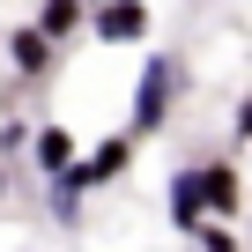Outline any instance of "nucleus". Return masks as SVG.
Returning <instances> with one entry per match:
<instances>
[{"instance_id": "9b49d317", "label": "nucleus", "mask_w": 252, "mask_h": 252, "mask_svg": "<svg viewBox=\"0 0 252 252\" xmlns=\"http://www.w3.org/2000/svg\"><path fill=\"white\" fill-rule=\"evenodd\" d=\"M237 141H252V96L237 104Z\"/></svg>"}, {"instance_id": "7ed1b4c3", "label": "nucleus", "mask_w": 252, "mask_h": 252, "mask_svg": "<svg viewBox=\"0 0 252 252\" xmlns=\"http://www.w3.org/2000/svg\"><path fill=\"white\" fill-rule=\"evenodd\" d=\"M126 163H134V134H111V141H96V149H89V163L74 156L67 171H74L82 186H104V178H126Z\"/></svg>"}, {"instance_id": "9d476101", "label": "nucleus", "mask_w": 252, "mask_h": 252, "mask_svg": "<svg viewBox=\"0 0 252 252\" xmlns=\"http://www.w3.org/2000/svg\"><path fill=\"white\" fill-rule=\"evenodd\" d=\"M193 237H200V252H237V237L222 230V215H208V222H200Z\"/></svg>"}, {"instance_id": "20e7f679", "label": "nucleus", "mask_w": 252, "mask_h": 252, "mask_svg": "<svg viewBox=\"0 0 252 252\" xmlns=\"http://www.w3.org/2000/svg\"><path fill=\"white\" fill-rule=\"evenodd\" d=\"M171 222H178L186 237L208 222V200H200V163H186V171L171 178Z\"/></svg>"}, {"instance_id": "39448f33", "label": "nucleus", "mask_w": 252, "mask_h": 252, "mask_svg": "<svg viewBox=\"0 0 252 252\" xmlns=\"http://www.w3.org/2000/svg\"><path fill=\"white\" fill-rule=\"evenodd\" d=\"M30 163L52 178V171H67L74 163V134H67V126H37V134H30Z\"/></svg>"}, {"instance_id": "f257e3e1", "label": "nucleus", "mask_w": 252, "mask_h": 252, "mask_svg": "<svg viewBox=\"0 0 252 252\" xmlns=\"http://www.w3.org/2000/svg\"><path fill=\"white\" fill-rule=\"evenodd\" d=\"M171 104H178V67H171L163 52H149V60H141V82H134V119H126V134H134V141L163 134Z\"/></svg>"}, {"instance_id": "1a4fd4ad", "label": "nucleus", "mask_w": 252, "mask_h": 252, "mask_svg": "<svg viewBox=\"0 0 252 252\" xmlns=\"http://www.w3.org/2000/svg\"><path fill=\"white\" fill-rule=\"evenodd\" d=\"M82 193H89V186H82L74 171H52V222H82Z\"/></svg>"}, {"instance_id": "423d86ee", "label": "nucleus", "mask_w": 252, "mask_h": 252, "mask_svg": "<svg viewBox=\"0 0 252 252\" xmlns=\"http://www.w3.org/2000/svg\"><path fill=\"white\" fill-rule=\"evenodd\" d=\"M200 200H208V215H237V171L215 156V163H200Z\"/></svg>"}, {"instance_id": "f8f14e48", "label": "nucleus", "mask_w": 252, "mask_h": 252, "mask_svg": "<svg viewBox=\"0 0 252 252\" xmlns=\"http://www.w3.org/2000/svg\"><path fill=\"white\" fill-rule=\"evenodd\" d=\"M0 200H8V178H0Z\"/></svg>"}, {"instance_id": "f03ea898", "label": "nucleus", "mask_w": 252, "mask_h": 252, "mask_svg": "<svg viewBox=\"0 0 252 252\" xmlns=\"http://www.w3.org/2000/svg\"><path fill=\"white\" fill-rule=\"evenodd\" d=\"M89 37L96 45H141L149 37V0H96Z\"/></svg>"}, {"instance_id": "6e6552de", "label": "nucleus", "mask_w": 252, "mask_h": 252, "mask_svg": "<svg viewBox=\"0 0 252 252\" xmlns=\"http://www.w3.org/2000/svg\"><path fill=\"white\" fill-rule=\"evenodd\" d=\"M82 23H89V15H82V0H45V8H37V30H45L52 45H67Z\"/></svg>"}, {"instance_id": "0eeeda50", "label": "nucleus", "mask_w": 252, "mask_h": 252, "mask_svg": "<svg viewBox=\"0 0 252 252\" xmlns=\"http://www.w3.org/2000/svg\"><path fill=\"white\" fill-rule=\"evenodd\" d=\"M8 60H15L23 74H45V67H52V37L30 23V30H15V37H8Z\"/></svg>"}]
</instances>
